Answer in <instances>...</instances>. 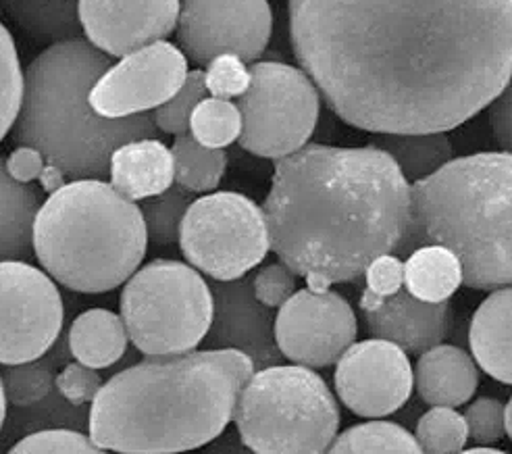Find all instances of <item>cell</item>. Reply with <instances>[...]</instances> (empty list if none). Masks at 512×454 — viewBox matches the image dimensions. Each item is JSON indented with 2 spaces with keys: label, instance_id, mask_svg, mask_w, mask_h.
Masks as SVG:
<instances>
[{
  "label": "cell",
  "instance_id": "cell-1",
  "mask_svg": "<svg viewBox=\"0 0 512 454\" xmlns=\"http://www.w3.org/2000/svg\"><path fill=\"white\" fill-rule=\"evenodd\" d=\"M294 57L371 134L450 132L510 84L512 0H288Z\"/></svg>",
  "mask_w": 512,
  "mask_h": 454
},
{
  "label": "cell",
  "instance_id": "cell-2",
  "mask_svg": "<svg viewBox=\"0 0 512 454\" xmlns=\"http://www.w3.org/2000/svg\"><path fill=\"white\" fill-rule=\"evenodd\" d=\"M269 250L306 288L354 282L396 252L411 223V184L383 150L304 144L279 159L263 203Z\"/></svg>",
  "mask_w": 512,
  "mask_h": 454
},
{
  "label": "cell",
  "instance_id": "cell-3",
  "mask_svg": "<svg viewBox=\"0 0 512 454\" xmlns=\"http://www.w3.org/2000/svg\"><path fill=\"white\" fill-rule=\"evenodd\" d=\"M252 373V361L229 348L146 357L102 384L88 413V438L121 454L202 448L232 423Z\"/></svg>",
  "mask_w": 512,
  "mask_h": 454
},
{
  "label": "cell",
  "instance_id": "cell-4",
  "mask_svg": "<svg viewBox=\"0 0 512 454\" xmlns=\"http://www.w3.org/2000/svg\"><path fill=\"white\" fill-rule=\"evenodd\" d=\"M111 65L88 40L73 38L50 44L23 73L13 140L36 148L69 182L105 180L117 146L157 138L150 113L107 119L92 109L90 90Z\"/></svg>",
  "mask_w": 512,
  "mask_h": 454
},
{
  "label": "cell",
  "instance_id": "cell-5",
  "mask_svg": "<svg viewBox=\"0 0 512 454\" xmlns=\"http://www.w3.org/2000/svg\"><path fill=\"white\" fill-rule=\"evenodd\" d=\"M448 248L463 284L492 292L512 282V157L477 153L450 159L411 184V223L396 255Z\"/></svg>",
  "mask_w": 512,
  "mask_h": 454
},
{
  "label": "cell",
  "instance_id": "cell-6",
  "mask_svg": "<svg viewBox=\"0 0 512 454\" xmlns=\"http://www.w3.org/2000/svg\"><path fill=\"white\" fill-rule=\"evenodd\" d=\"M148 236L140 207L105 180H71L48 194L34 221V257L73 292L105 294L142 265Z\"/></svg>",
  "mask_w": 512,
  "mask_h": 454
},
{
  "label": "cell",
  "instance_id": "cell-7",
  "mask_svg": "<svg viewBox=\"0 0 512 454\" xmlns=\"http://www.w3.org/2000/svg\"><path fill=\"white\" fill-rule=\"evenodd\" d=\"M232 421L254 454H325L338 436L342 413L319 373L281 363L250 375Z\"/></svg>",
  "mask_w": 512,
  "mask_h": 454
},
{
  "label": "cell",
  "instance_id": "cell-8",
  "mask_svg": "<svg viewBox=\"0 0 512 454\" xmlns=\"http://www.w3.org/2000/svg\"><path fill=\"white\" fill-rule=\"evenodd\" d=\"M119 311L127 338L142 355H184L209 332L213 294L188 263L157 259L138 267L125 282Z\"/></svg>",
  "mask_w": 512,
  "mask_h": 454
},
{
  "label": "cell",
  "instance_id": "cell-9",
  "mask_svg": "<svg viewBox=\"0 0 512 454\" xmlns=\"http://www.w3.org/2000/svg\"><path fill=\"white\" fill-rule=\"evenodd\" d=\"M238 96L242 132L238 142L254 157L284 159L309 144L319 123L321 96L302 69L279 61H256Z\"/></svg>",
  "mask_w": 512,
  "mask_h": 454
},
{
  "label": "cell",
  "instance_id": "cell-10",
  "mask_svg": "<svg viewBox=\"0 0 512 454\" xmlns=\"http://www.w3.org/2000/svg\"><path fill=\"white\" fill-rule=\"evenodd\" d=\"M177 242L188 265L215 282L238 280L263 263L269 252L263 209L238 192L194 198Z\"/></svg>",
  "mask_w": 512,
  "mask_h": 454
},
{
  "label": "cell",
  "instance_id": "cell-11",
  "mask_svg": "<svg viewBox=\"0 0 512 454\" xmlns=\"http://www.w3.org/2000/svg\"><path fill=\"white\" fill-rule=\"evenodd\" d=\"M65 321L53 277L28 261H0V365L42 359Z\"/></svg>",
  "mask_w": 512,
  "mask_h": 454
},
{
  "label": "cell",
  "instance_id": "cell-12",
  "mask_svg": "<svg viewBox=\"0 0 512 454\" xmlns=\"http://www.w3.org/2000/svg\"><path fill=\"white\" fill-rule=\"evenodd\" d=\"M271 30L269 0H179L177 48L200 67L219 55L256 61L265 53Z\"/></svg>",
  "mask_w": 512,
  "mask_h": 454
},
{
  "label": "cell",
  "instance_id": "cell-13",
  "mask_svg": "<svg viewBox=\"0 0 512 454\" xmlns=\"http://www.w3.org/2000/svg\"><path fill=\"white\" fill-rule=\"evenodd\" d=\"M356 336V313L334 290H298L275 315V342L281 357L309 369L336 365Z\"/></svg>",
  "mask_w": 512,
  "mask_h": 454
},
{
  "label": "cell",
  "instance_id": "cell-14",
  "mask_svg": "<svg viewBox=\"0 0 512 454\" xmlns=\"http://www.w3.org/2000/svg\"><path fill=\"white\" fill-rule=\"evenodd\" d=\"M186 73L182 50L167 40L150 42L100 75L90 90V105L107 119L155 111L182 88Z\"/></svg>",
  "mask_w": 512,
  "mask_h": 454
},
{
  "label": "cell",
  "instance_id": "cell-15",
  "mask_svg": "<svg viewBox=\"0 0 512 454\" xmlns=\"http://www.w3.org/2000/svg\"><path fill=\"white\" fill-rule=\"evenodd\" d=\"M334 386L354 415L388 417L413 394V365L406 352L388 340L354 342L336 361Z\"/></svg>",
  "mask_w": 512,
  "mask_h": 454
},
{
  "label": "cell",
  "instance_id": "cell-16",
  "mask_svg": "<svg viewBox=\"0 0 512 454\" xmlns=\"http://www.w3.org/2000/svg\"><path fill=\"white\" fill-rule=\"evenodd\" d=\"M209 288L213 317L202 340L204 350H238L252 361L254 371L286 361L275 342L273 309L256 300L248 273L229 282L213 280Z\"/></svg>",
  "mask_w": 512,
  "mask_h": 454
},
{
  "label": "cell",
  "instance_id": "cell-17",
  "mask_svg": "<svg viewBox=\"0 0 512 454\" xmlns=\"http://www.w3.org/2000/svg\"><path fill=\"white\" fill-rule=\"evenodd\" d=\"M177 15L179 0H78L86 40L111 59L165 40Z\"/></svg>",
  "mask_w": 512,
  "mask_h": 454
},
{
  "label": "cell",
  "instance_id": "cell-18",
  "mask_svg": "<svg viewBox=\"0 0 512 454\" xmlns=\"http://www.w3.org/2000/svg\"><path fill=\"white\" fill-rule=\"evenodd\" d=\"M361 315L371 338L400 346L408 357H419L442 344L452 325L450 300L423 302L408 294L406 288L383 298L375 309Z\"/></svg>",
  "mask_w": 512,
  "mask_h": 454
},
{
  "label": "cell",
  "instance_id": "cell-19",
  "mask_svg": "<svg viewBox=\"0 0 512 454\" xmlns=\"http://www.w3.org/2000/svg\"><path fill=\"white\" fill-rule=\"evenodd\" d=\"M413 388L429 407L458 409L477 392L479 369L463 348L438 344L419 355L413 369Z\"/></svg>",
  "mask_w": 512,
  "mask_h": 454
},
{
  "label": "cell",
  "instance_id": "cell-20",
  "mask_svg": "<svg viewBox=\"0 0 512 454\" xmlns=\"http://www.w3.org/2000/svg\"><path fill=\"white\" fill-rule=\"evenodd\" d=\"M109 178V184L132 203L157 196L173 184L171 150L157 138L125 142L113 150Z\"/></svg>",
  "mask_w": 512,
  "mask_h": 454
},
{
  "label": "cell",
  "instance_id": "cell-21",
  "mask_svg": "<svg viewBox=\"0 0 512 454\" xmlns=\"http://www.w3.org/2000/svg\"><path fill=\"white\" fill-rule=\"evenodd\" d=\"M512 292L510 286L492 290L477 307L471 327L469 346L475 365L496 382L512 384Z\"/></svg>",
  "mask_w": 512,
  "mask_h": 454
},
{
  "label": "cell",
  "instance_id": "cell-22",
  "mask_svg": "<svg viewBox=\"0 0 512 454\" xmlns=\"http://www.w3.org/2000/svg\"><path fill=\"white\" fill-rule=\"evenodd\" d=\"M42 203V190L15 182L0 157V261L34 257V221Z\"/></svg>",
  "mask_w": 512,
  "mask_h": 454
},
{
  "label": "cell",
  "instance_id": "cell-23",
  "mask_svg": "<svg viewBox=\"0 0 512 454\" xmlns=\"http://www.w3.org/2000/svg\"><path fill=\"white\" fill-rule=\"evenodd\" d=\"M127 332L121 317L107 309H90L75 317L69 327L71 357L92 369H109L127 350Z\"/></svg>",
  "mask_w": 512,
  "mask_h": 454
},
{
  "label": "cell",
  "instance_id": "cell-24",
  "mask_svg": "<svg viewBox=\"0 0 512 454\" xmlns=\"http://www.w3.org/2000/svg\"><path fill=\"white\" fill-rule=\"evenodd\" d=\"M463 286V269L448 248L419 246L404 263V288L423 302L448 300Z\"/></svg>",
  "mask_w": 512,
  "mask_h": 454
},
{
  "label": "cell",
  "instance_id": "cell-25",
  "mask_svg": "<svg viewBox=\"0 0 512 454\" xmlns=\"http://www.w3.org/2000/svg\"><path fill=\"white\" fill-rule=\"evenodd\" d=\"M369 144L392 157L408 184L427 178L452 159V144L446 132L377 134Z\"/></svg>",
  "mask_w": 512,
  "mask_h": 454
},
{
  "label": "cell",
  "instance_id": "cell-26",
  "mask_svg": "<svg viewBox=\"0 0 512 454\" xmlns=\"http://www.w3.org/2000/svg\"><path fill=\"white\" fill-rule=\"evenodd\" d=\"M5 11L19 28L38 42L82 38L78 0H3Z\"/></svg>",
  "mask_w": 512,
  "mask_h": 454
},
{
  "label": "cell",
  "instance_id": "cell-27",
  "mask_svg": "<svg viewBox=\"0 0 512 454\" xmlns=\"http://www.w3.org/2000/svg\"><path fill=\"white\" fill-rule=\"evenodd\" d=\"M171 150L173 157V180L184 190L213 192L219 188L225 169L227 155L223 148H207L198 144L190 134L175 136Z\"/></svg>",
  "mask_w": 512,
  "mask_h": 454
},
{
  "label": "cell",
  "instance_id": "cell-28",
  "mask_svg": "<svg viewBox=\"0 0 512 454\" xmlns=\"http://www.w3.org/2000/svg\"><path fill=\"white\" fill-rule=\"evenodd\" d=\"M325 454H423V450L400 423L371 419L336 436Z\"/></svg>",
  "mask_w": 512,
  "mask_h": 454
},
{
  "label": "cell",
  "instance_id": "cell-29",
  "mask_svg": "<svg viewBox=\"0 0 512 454\" xmlns=\"http://www.w3.org/2000/svg\"><path fill=\"white\" fill-rule=\"evenodd\" d=\"M194 200V194L171 184L165 192L146 198L140 205L148 242L155 246H173L179 240L182 219Z\"/></svg>",
  "mask_w": 512,
  "mask_h": 454
},
{
  "label": "cell",
  "instance_id": "cell-30",
  "mask_svg": "<svg viewBox=\"0 0 512 454\" xmlns=\"http://www.w3.org/2000/svg\"><path fill=\"white\" fill-rule=\"evenodd\" d=\"M242 132V117L236 103L207 96L194 107L190 117V136L207 148L234 144Z\"/></svg>",
  "mask_w": 512,
  "mask_h": 454
},
{
  "label": "cell",
  "instance_id": "cell-31",
  "mask_svg": "<svg viewBox=\"0 0 512 454\" xmlns=\"http://www.w3.org/2000/svg\"><path fill=\"white\" fill-rule=\"evenodd\" d=\"M413 436L423 454H458L469 440L465 417L450 407H431L423 413Z\"/></svg>",
  "mask_w": 512,
  "mask_h": 454
},
{
  "label": "cell",
  "instance_id": "cell-32",
  "mask_svg": "<svg viewBox=\"0 0 512 454\" xmlns=\"http://www.w3.org/2000/svg\"><path fill=\"white\" fill-rule=\"evenodd\" d=\"M5 398L13 407L25 409L44 402L55 390V371L48 363H21L9 365L0 373Z\"/></svg>",
  "mask_w": 512,
  "mask_h": 454
},
{
  "label": "cell",
  "instance_id": "cell-33",
  "mask_svg": "<svg viewBox=\"0 0 512 454\" xmlns=\"http://www.w3.org/2000/svg\"><path fill=\"white\" fill-rule=\"evenodd\" d=\"M23 94V71L17 55V46L0 21V142L13 130Z\"/></svg>",
  "mask_w": 512,
  "mask_h": 454
},
{
  "label": "cell",
  "instance_id": "cell-34",
  "mask_svg": "<svg viewBox=\"0 0 512 454\" xmlns=\"http://www.w3.org/2000/svg\"><path fill=\"white\" fill-rule=\"evenodd\" d=\"M207 86H204V73L200 69L188 71L186 80L167 103L152 111V121H155L157 130L171 136H182L190 132V117L194 107L202 98H207Z\"/></svg>",
  "mask_w": 512,
  "mask_h": 454
},
{
  "label": "cell",
  "instance_id": "cell-35",
  "mask_svg": "<svg viewBox=\"0 0 512 454\" xmlns=\"http://www.w3.org/2000/svg\"><path fill=\"white\" fill-rule=\"evenodd\" d=\"M7 454H109L98 448L84 432L67 427H48L19 440Z\"/></svg>",
  "mask_w": 512,
  "mask_h": 454
},
{
  "label": "cell",
  "instance_id": "cell-36",
  "mask_svg": "<svg viewBox=\"0 0 512 454\" xmlns=\"http://www.w3.org/2000/svg\"><path fill=\"white\" fill-rule=\"evenodd\" d=\"M365 292L358 300L361 313L375 309L383 298L392 296L400 288H404V263L398 255H381L369 263L365 269Z\"/></svg>",
  "mask_w": 512,
  "mask_h": 454
},
{
  "label": "cell",
  "instance_id": "cell-37",
  "mask_svg": "<svg viewBox=\"0 0 512 454\" xmlns=\"http://www.w3.org/2000/svg\"><path fill=\"white\" fill-rule=\"evenodd\" d=\"M204 86L215 98L232 100L244 94L250 82V69L236 55H219L207 63Z\"/></svg>",
  "mask_w": 512,
  "mask_h": 454
},
{
  "label": "cell",
  "instance_id": "cell-38",
  "mask_svg": "<svg viewBox=\"0 0 512 454\" xmlns=\"http://www.w3.org/2000/svg\"><path fill=\"white\" fill-rule=\"evenodd\" d=\"M465 423L469 438H473L479 446L498 444L504 432V405L498 398L481 396L465 411Z\"/></svg>",
  "mask_w": 512,
  "mask_h": 454
},
{
  "label": "cell",
  "instance_id": "cell-39",
  "mask_svg": "<svg viewBox=\"0 0 512 454\" xmlns=\"http://www.w3.org/2000/svg\"><path fill=\"white\" fill-rule=\"evenodd\" d=\"M298 275L284 263H267L254 275H250V286L261 305L279 309L296 292Z\"/></svg>",
  "mask_w": 512,
  "mask_h": 454
},
{
  "label": "cell",
  "instance_id": "cell-40",
  "mask_svg": "<svg viewBox=\"0 0 512 454\" xmlns=\"http://www.w3.org/2000/svg\"><path fill=\"white\" fill-rule=\"evenodd\" d=\"M55 388L59 396L71 407H84L92 402L102 388V377L98 369L82 363H67L59 375H55Z\"/></svg>",
  "mask_w": 512,
  "mask_h": 454
},
{
  "label": "cell",
  "instance_id": "cell-41",
  "mask_svg": "<svg viewBox=\"0 0 512 454\" xmlns=\"http://www.w3.org/2000/svg\"><path fill=\"white\" fill-rule=\"evenodd\" d=\"M46 161L36 148L19 146L5 159V169L19 184H34L44 169Z\"/></svg>",
  "mask_w": 512,
  "mask_h": 454
},
{
  "label": "cell",
  "instance_id": "cell-42",
  "mask_svg": "<svg viewBox=\"0 0 512 454\" xmlns=\"http://www.w3.org/2000/svg\"><path fill=\"white\" fill-rule=\"evenodd\" d=\"M496 103L492 107V134L494 140L500 146V153H510L512 146V119H510V107H512V94H510V86H506L496 98Z\"/></svg>",
  "mask_w": 512,
  "mask_h": 454
},
{
  "label": "cell",
  "instance_id": "cell-43",
  "mask_svg": "<svg viewBox=\"0 0 512 454\" xmlns=\"http://www.w3.org/2000/svg\"><path fill=\"white\" fill-rule=\"evenodd\" d=\"M200 454H254V452L242 444L236 432H227L215 438L213 442H209L207 450H202Z\"/></svg>",
  "mask_w": 512,
  "mask_h": 454
},
{
  "label": "cell",
  "instance_id": "cell-44",
  "mask_svg": "<svg viewBox=\"0 0 512 454\" xmlns=\"http://www.w3.org/2000/svg\"><path fill=\"white\" fill-rule=\"evenodd\" d=\"M38 180H40V184H42V192H48V194L57 192L61 186L67 184L65 175H63L55 165H50V163L44 165V169H42Z\"/></svg>",
  "mask_w": 512,
  "mask_h": 454
},
{
  "label": "cell",
  "instance_id": "cell-45",
  "mask_svg": "<svg viewBox=\"0 0 512 454\" xmlns=\"http://www.w3.org/2000/svg\"><path fill=\"white\" fill-rule=\"evenodd\" d=\"M458 454H508V452L496 450V448H490V446H477V448H471V450H460Z\"/></svg>",
  "mask_w": 512,
  "mask_h": 454
},
{
  "label": "cell",
  "instance_id": "cell-46",
  "mask_svg": "<svg viewBox=\"0 0 512 454\" xmlns=\"http://www.w3.org/2000/svg\"><path fill=\"white\" fill-rule=\"evenodd\" d=\"M504 432L508 438H512V405L506 402L504 405Z\"/></svg>",
  "mask_w": 512,
  "mask_h": 454
},
{
  "label": "cell",
  "instance_id": "cell-47",
  "mask_svg": "<svg viewBox=\"0 0 512 454\" xmlns=\"http://www.w3.org/2000/svg\"><path fill=\"white\" fill-rule=\"evenodd\" d=\"M5 419H7V398H5L3 382H0V430H3Z\"/></svg>",
  "mask_w": 512,
  "mask_h": 454
},
{
  "label": "cell",
  "instance_id": "cell-48",
  "mask_svg": "<svg viewBox=\"0 0 512 454\" xmlns=\"http://www.w3.org/2000/svg\"><path fill=\"white\" fill-rule=\"evenodd\" d=\"M115 454H121V452H115Z\"/></svg>",
  "mask_w": 512,
  "mask_h": 454
}]
</instances>
